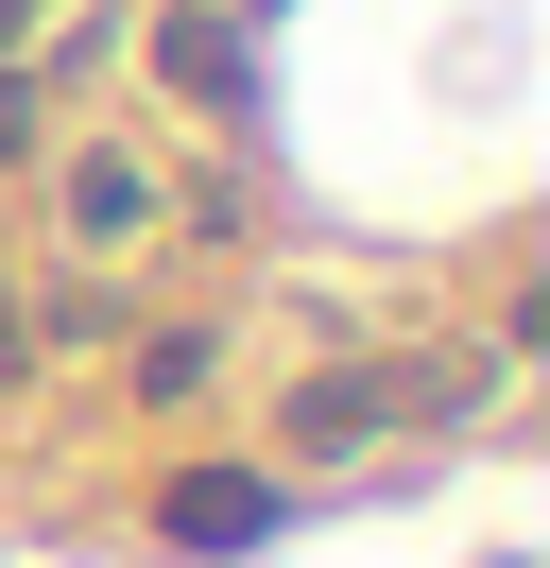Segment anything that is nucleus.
Returning <instances> with one entry per match:
<instances>
[{
  "instance_id": "4",
  "label": "nucleus",
  "mask_w": 550,
  "mask_h": 568,
  "mask_svg": "<svg viewBox=\"0 0 550 568\" xmlns=\"http://www.w3.org/2000/svg\"><path fill=\"white\" fill-rule=\"evenodd\" d=\"M206 362H224L206 327H155V345H138V396H206Z\"/></svg>"
},
{
  "instance_id": "2",
  "label": "nucleus",
  "mask_w": 550,
  "mask_h": 568,
  "mask_svg": "<svg viewBox=\"0 0 550 568\" xmlns=\"http://www.w3.org/2000/svg\"><path fill=\"white\" fill-rule=\"evenodd\" d=\"M155 224H172V190H155V155H121V139H103V155H69V242H86V258H121V242H155Z\"/></svg>"
},
{
  "instance_id": "5",
  "label": "nucleus",
  "mask_w": 550,
  "mask_h": 568,
  "mask_svg": "<svg viewBox=\"0 0 550 568\" xmlns=\"http://www.w3.org/2000/svg\"><path fill=\"white\" fill-rule=\"evenodd\" d=\"M34 379V311H18V276H0V396Z\"/></svg>"
},
{
  "instance_id": "3",
  "label": "nucleus",
  "mask_w": 550,
  "mask_h": 568,
  "mask_svg": "<svg viewBox=\"0 0 550 568\" xmlns=\"http://www.w3.org/2000/svg\"><path fill=\"white\" fill-rule=\"evenodd\" d=\"M155 87H190L206 121H241L258 52H241V18H224V0H172V18H155Z\"/></svg>"
},
{
  "instance_id": "6",
  "label": "nucleus",
  "mask_w": 550,
  "mask_h": 568,
  "mask_svg": "<svg viewBox=\"0 0 550 568\" xmlns=\"http://www.w3.org/2000/svg\"><path fill=\"white\" fill-rule=\"evenodd\" d=\"M18 18H34V0H0V36H18Z\"/></svg>"
},
{
  "instance_id": "1",
  "label": "nucleus",
  "mask_w": 550,
  "mask_h": 568,
  "mask_svg": "<svg viewBox=\"0 0 550 568\" xmlns=\"http://www.w3.org/2000/svg\"><path fill=\"white\" fill-rule=\"evenodd\" d=\"M275 517H293V499H275V465H172V483H155V551H190V568L258 551Z\"/></svg>"
}]
</instances>
